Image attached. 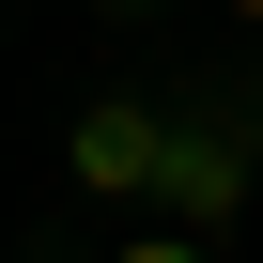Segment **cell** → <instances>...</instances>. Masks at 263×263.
I'll use <instances>...</instances> for the list:
<instances>
[{"mask_svg":"<svg viewBox=\"0 0 263 263\" xmlns=\"http://www.w3.org/2000/svg\"><path fill=\"white\" fill-rule=\"evenodd\" d=\"M155 171H171V124H155L140 93H93V108L62 124V186H78V201H155Z\"/></svg>","mask_w":263,"mask_h":263,"instance_id":"obj_1","label":"cell"},{"mask_svg":"<svg viewBox=\"0 0 263 263\" xmlns=\"http://www.w3.org/2000/svg\"><path fill=\"white\" fill-rule=\"evenodd\" d=\"M217 16H248V31H263V0H217Z\"/></svg>","mask_w":263,"mask_h":263,"instance_id":"obj_5","label":"cell"},{"mask_svg":"<svg viewBox=\"0 0 263 263\" xmlns=\"http://www.w3.org/2000/svg\"><path fill=\"white\" fill-rule=\"evenodd\" d=\"M93 263H217V232H186V217H155V232H124V248H93Z\"/></svg>","mask_w":263,"mask_h":263,"instance_id":"obj_3","label":"cell"},{"mask_svg":"<svg viewBox=\"0 0 263 263\" xmlns=\"http://www.w3.org/2000/svg\"><path fill=\"white\" fill-rule=\"evenodd\" d=\"M248 186H263V140H232V124H171L155 217H186V232H232V217H248Z\"/></svg>","mask_w":263,"mask_h":263,"instance_id":"obj_2","label":"cell"},{"mask_svg":"<svg viewBox=\"0 0 263 263\" xmlns=\"http://www.w3.org/2000/svg\"><path fill=\"white\" fill-rule=\"evenodd\" d=\"M93 16H171V0H93Z\"/></svg>","mask_w":263,"mask_h":263,"instance_id":"obj_4","label":"cell"}]
</instances>
